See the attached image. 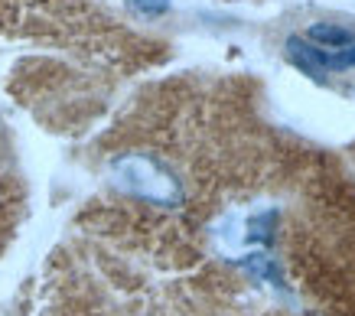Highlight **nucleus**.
<instances>
[{
    "label": "nucleus",
    "mask_w": 355,
    "mask_h": 316,
    "mask_svg": "<svg viewBox=\"0 0 355 316\" xmlns=\"http://www.w3.org/2000/svg\"><path fill=\"white\" fill-rule=\"evenodd\" d=\"M118 183L130 189L134 196H144L150 202H176L180 199V186L157 160L150 157H124L114 164Z\"/></svg>",
    "instance_id": "1"
},
{
    "label": "nucleus",
    "mask_w": 355,
    "mask_h": 316,
    "mask_svg": "<svg viewBox=\"0 0 355 316\" xmlns=\"http://www.w3.org/2000/svg\"><path fill=\"white\" fill-rule=\"evenodd\" d=\"M245 267H248V271H254L258 277H264V281L277 283V287L284 283V281H280V274H277V267H274V261H270L268 254H248Z\"/></svg>",
    "instance_id": "3"
},
{
    "label": "nucleus",
    "mask_w": 355,
    "mask_h": 316,
    "mask_svg": "<svg viewBox=\"0 0 355 316\" xmlns=\"http://www.w3.org/2000/svg\"><path fill=\"white\" fill-rule=\"evenodd\" d=\"M345 53H349V69H355V43L349 46V49H345Z\"/></svg>",
    "instance_id": "5"
},
{
    "label": "nucleus",
    "mask_w": 355,
    "mask_h": 316,
    "mask_svg": "<svg viewBox=\"0 0 355 316\" xmlns=\"http://www.w3.org/2000/svg\"><path fill=\"white\" fill-rule=\"evenodd\" d=\"M306 40L316 46H323V49H349L355 43V33L349 26H336V23H313Z\"/></svg>",
    "instance_id": "2"
},
{
    "label": "nucleus",
    "mask_w": 355,
    "mask_h": 316,
    "mask_svg": "<svg viewBox=\"0 0 355 316\" xmlns=\"http://www.w3.org/2000/svg\"><path fill=\"white\" fill-rule=\"evenodd\" d=\"M128 7L140 17H163L170 10V0H128Z\"/></svg>",
    "instance_id": "4"
}]
</instances>
